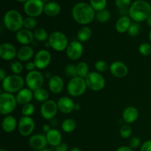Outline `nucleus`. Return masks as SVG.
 <instances>
[{"instance_id":"obj_44","label":"nucleus","mask_w":151,"mask_h":151,"mask_svg":"<svg viewBox=\"0 0 151 151\" xmlns=\"http://www.w3.org/2000/svg\"><path fill=\"white\" fill-rule=\"evenodd\" d=\"M141 145V139L139 137H134L131 138L129 142V147L132 149H136Z\"/></svg>"},{"instance_id":"obj_43","label":"nucleus","mask_w":151,"mask_h":151,"mask_svg":"<svg viewBox=\"0 0 151 151\" xmlns=\"http://www.w3.org/2000/svg\"><path fill=\"white\" fill-rule=\"evenodd\" d=\"M131 0H115L116 7L120 10H127L131 5Z\"/></svg>"},{"instance_id":"obj_10","label":"nucleus","mask_w":151,"mask_h":151,"mask_svg":"<svg viewBox=\"0 0 151 151\" xmlns=\"http://www.w3.org/2000/svg\"><path fill=\"white\" fill-rule=\"evenodd\" d=\"M44 83V75L40 71L34 70L32 72H29L25 78V83L28 88L32 91L42 88Z\"/></svg>"},{"instance_id":"obj_22","label":"nucleus","mask_w":151,"mask_h":151,"mask_svg":"<svg viewBox=\"0 0 151 151\" xmlns=\"http://www.w3.org/2000/svg\"><path fill=\"white\" fill-rule=\"evenodd\" d=\"M122 119L127 124L134 123L139 117V111L134 106H128L122 112Z\"/></svg>"},{"instance_id":"obj_46","label":"nucleus","mask_w":151,"mask_h":151,"mask_svg":"<svg viewBox=\"0 0 151 151\" xmlns=\"http://www.w3.org/2000/svg\"><path fill=\"white\" fill-rule=\"evenodd\" d=\"M25 69L28 71V72H32L36 69V66H35L34 61H28L25 65Z\"/></svg>"},{"instance_id":"obj_31","label":"nucleus","mask_w":151,"mask_h":151,"mask_svg":"<svg viewBox=\"0 0 151 151\" xmlns=\"http://www.w3.org/2000/svg\"><path fill=\"white\" fill-rule=\"evenodd\" d=\"M77 72H78V76L81 77L85 79L87 75L89 74V67L86 62L81 61L76 65Z\"/></svg>"},{"instance_id":"obj_20","label":"nucleus","mask_w":151,"mask_h":151,"mask_svg":"<svg viewBox=\"0 0 151 151\" xmlns=\"http://www.w3.org/2000/svg\"><path fill=\"white\" fill-rule=\"evenodd\" d=\"M16 39L18 42L23 46L29 45L33 41V32L26 29H22L16 32Z\"/></svg>"},{"instance_id":"obj_19","label":"nucleus","mask_w":151,"mask_h":151,"mask_svg":"<svg viewBox=\"0 0 151 151\" xmlns=\"http://www.w3.org/2000/svg\"><path fill=\"white\" fill-rule=\"evenodd\" d=\"M48 87L50 91L53 94H59L61 92L64 88V82L61 77L58 75H52L49 79Z\"/></svg>"},{"instance_id":"obj_30","label":"nucleus","mask_w":151,"mask_h":151,"mask_svg":"<svg viewBox=\"0 0 151 151\" xmlns=\"http://www.w3.org/2000/svg\"><path fill=\"white\" fill-rule=\"evenodd\" d=\"M33 96L34 98L37 101L41 102V103H44V102L47 101L49 100L50 94H49L47 90H46L44 88H41L33 91Z\"/></svg>"},{"instance_id":"obj_9","label":"nucleus","mask_w":151,"mask_h":151,"mask_svg":"<svg viewBox=\"0 0 151 151\" xmlns=\"http://www.w3.org/2000/svg\"><path fill=\"white\" fill-rule=\"evenodd\" d=\"M44 5L43 0H28L24 4V11L27 16L36 18L44 13Z\"/></svg>"},{"instance_id":"obj_34","label":"nucleus","mask_w":151,"mask_h":151,"mask_svg":"<svg viewBox=\"0 0 151 151\" xmlns=\"http://www.w3.org/2000/svg\"><path fill=\"white\" fill-rule=\"evenodd\" d=\"M90 5L95 11L105 10L107 5V0H89Z\"/></svg>"},{"instance_id":"obj_13","label":"nucleus","mask_w":151,"mask_h":151,"mask_svg":"<svg viewBox=\"0 0 151 151\" xmlns=\"http://www.w3.org/2000/svg\"><path fill=\"white\" fill-rule=\"evenodd\" d=\"M51 60L52 56L50 52L47 50H41L34 56L33 61L36 66V69L43 70L48 67L51 63Z\"/></svg>"},{"instance_id":"obj_3","label":"nucleus","mask_w":151,"mask_h":151,"mask_svg":"<svg viewBox=\"0 0 151 151\" xmlns=\"http://www.w3.org/2000/svg\"><path fill=\"white\" fill-rule=\"evenodd\" d=\"M24 20L22 15L16 10H8L3 17V23L6 29L14 32L23 29Z\"/></svg>"},{"instance_id":"obj_21","label":"nucleus","mask_w":151,"mask_h":151,"mask_svg":"<svg viewBox=\"0 0 151 151\" xmlns=\"http://www.w3.org/2000/svg\"><path fill=\"white\" fill-rule=\"evenodd\" d=\"M33 97V92H32V90L28 88H23L16 95V99L18 105H20L22 106L28 104V103H30Z\"/></svg>"},{"instance_id":"obj_42","label":"nucleus","mask_w":151,"mask_h":151,"mask_svg":"<svg viewBox=\"0 0 151 151\" xmlns=\"http://www.w3.org/2000/svg\"><path fill=\"white\" fill-rule=\"evenodd\" d=\"M140 32V25L137 22H132L131 25L130 26L129 29L128 30V33L130 36L135 37L139 35Z\"/></svg>"},{"instance_id":"obj_58","label":"nucleus","mask_w":151,"mask_h":151,"mask_svg":"<svg viewBox=\"0 0 151 151\" xmlns=\"http://www.w3.org/2000/svg\"><path fill=\"white\" fill-rule=\"evenodd\" d=\"M0 151H8V150H6V149H4V148H1L0 149Z\"/></svg>"},{"instance_id":"obj_27","label":"nucleus","mask_w":151,"mask_h":151,"mask_svg":"<svg viewBox=\"0 0 151 151\" xmlns=\"http://www.w3.org/2000/svg\"><path fill=\"white\" fill-rule=\"evenodd\" d=\"M60 5L55 1H49L44 5V13L50 17H55L57 16L60 13Z\"/></svg>"},{"instance_id":"obj_28","label":"nucleus","mask_w":151,"mask_h":151,"mask_svg":"<svg viewBox=\"0 0 151 151\" xmlns=\"http://www.w3.org/2000/svg\"><path fill=\"white\" fill-rule=\"evenodd\" d=\"M91 35H92V31L88 26H83L82 27L80 28L77 34L78 41H81V43L88 41L91 38Z\"/></svg>"},{"instance_id":"obj_18","label":"nucleus","mask_w":151,"mask_h":151,"mask_svg":"<svg viewBox=\"0 0 151 151\" xmlns=\"http://www.w3.org/2000/svg\"><path fill=\"white\" fill-rule=\"evenodd\" d=\"M58 110L61 113L69 114L75 110V103L69 97H62L57 102Z\"/></svg>"},{"instance_id":"obj_23","label":"nucleus","mask_w":151,"mask_h":151,"mask_svg":"<svg viewBox=\"0 0 151 151\" xmlns=\"http://www.w3.org/2000/svg\"><path fill=\"white\" fill-rule=\"evenodd\" d=\"M47 142L52 147H57L62 142V135L60 131L56 128H52L48 133L46 134Z\"/></svg>"},{"instance_id":"obj_24","label":"nucleus","mask_w":151,"mask_h":151,"mask_svg":"<svg viewBox=\"0 0 151 151\" xmlns=\"http://www.w3.org/2000/svg\"><path fill=\"white\" fill-rule=\"evenodd\" d=\"M33 49L29 45L22 46L18 50L17 58L20 61L28 62L34 57Z\"/></svg>"},{"instance_id":"obj_2","label":"nucleus","mask_w":151,"mask_h":151,"mask_svg":"<svg viewBox=\"0 0 151 151\" xmlns=\"http://www.w3.org/2000/svg\"><path fill=\"white\" fill-rule=\"evenodd\" d=\"M151 14V6L145 0H136L128 9V16L134 22H145Z\"/></svg>"},{"instance_id":"obj_36","label":"nucleus","mask_w":151,"mask_h":151,"mask_svg":"<svg viewBox=\"0 0 151 151\" xmlns=\"http://www.w3.org/2000/svg\"><path fill=\"white\" fill-rule=\"evenodd\" d=\"M10 69L13 72V75H19L23 72L24 66L22 63L19 60H13L10 63Z\"/></svg>"},{"instance_id":"obj_14","label":"nucleus","mask_w":151,"mask_h":151,"mask_svg":"<svg viewBox=\"0 0 151 151\" xmlns=\"http://www.w3.org/2000/svg\"><path fill=\"white\" fill-rule=\"evenodd\" d=\"M66 56L71 60H78L83 54V47L81 41H73L69 43L66 50Z\"/></svg>"},{"instance_id":"obj_8","label":"nucleus","mask_w":151,"mask_h":151,"mask_svg":"<svg viewBox=\"0 0 151 151\" xmlns=\"http://www.w3.org/2000/svg\"><path fill=\"white\" fill-rule=\"evenodd\" d=\"M87 87L91 91H100L105 88L106 81L103 75L97 72H89L85 78Z\"/></svg>"},{"instance_id":"obj_1","label":"nucleus","mask_w":151,"mask_h":151,"mask_svg":"<svg viewBox=\"0 0 151 151\" xmlns=\"http://www.w3.org/2000/svg\"><path fill=\"white\" fill-rule=\"evenodd\" d=\"M95 10L90 4L86 2H78L75 4L72 10V18L79 24L86 26L95 19Z\"/></svg>"},{"instance_id":"obj_53","label":"nucleus","mask_w":151,"mask_h":151,"mask_svg":"<svg viewBox=\"0 0 151 151\" xmlns=\"http://www.w3.org/2000/svg\"><path fill=\"white\" fill-rule=\"evenodd\" d=\"M81 104H79V103H75V110L79 111L80 109H81Z\"/></svg>"},{"instance_id":"obj_38","label":"nucleus","mask_w":151,"mask_h":151,"mask_svg":"<svg viewBox=\"0 0 151 151\" xmlns=\"http://www.w3.org/2000/svg\"><path fill=\"white\" fill-rule=\"evenodd\" d=\"M35 112V106L32 103H28L22 106V114L24 116H31Z\"/></svg>"},{"instance_id":"obj_35","label":"nucleus","mask_w":151,"mask_h":151,"mask_svg":"<svg viewBox=\"0 0 151 151\" xmlns=\"http://www.w3.org/2000/svg\"><path fill=\"white\" fill-rule=\"evenodd\" d=\"M37 26V21L35 19V18L33 17H29L27 16V18H25L24 20V25L23 27L24 29H28V30H32V29H35Z\"/></svg>"},{"instance_id":"obj_52","label":"nucleus","mask_w":151,"mask_h":151,"mask_svg":"<svg viewBox=\"0 0 151 151\" xmlns=\"http://www.w3.org/2000/svg\"><path fill=\"white\" fill-rule=\"evenodd\" d=\"M146 23H147V24L150 27H151V14L149 16V17L147 18V20H146Z\"/></svg>"},{"instance_id":"obj_26","label":"nucleus","mask_w":151,"mask_h":151,"mask_svg":"<svg viewBox=\"0 0 151 151\" xmlns=\"http://www.w3.org/2000/svg\"><path fill=\"white\" fill-rule=\"evenodd\" d=\"M18 123L16 119L12 115H7L4 117L1 122V128L6 133H12L16 129Z\"/></svg>"},{"instance_id":"obj_45","label":"nucleus","mask_w":151,"mask_h":151,"mask_svg":"<svg viewBox=\"0 0 151 151\" xmlns=\"http://www.w3.org/2000/svg\"><path fill=\"white\" fill-rule=\"evenodd\" d=\"M141 151H151V140H147L142 145Z\"/></svg>"},{"instance_id":"obj_11","label":"nucleus","mask_w":151,"mask_h":151,"mask_svg":"<svg viewBox=\"0 0 151 151\" xmlns=\"http://www.w3.org/2000/svg\"><path fill=\"white\" fill-rule=\"evenodd\" d=\"M35 123L30 116H22L18 122V130L22 137H29L33 133Z\"/></svg>"},{"instance_id":"obj_7","label":"nucleus","mask_w":151,"mask_h":151,"mask_svg":"<svg viewBox=\"0 0 151 151\" xmlns=\"http://www.w3.org/2000/svg\"><path fill=\"white\" fill-rule=\"evenodd\" d=\"M48 42L50 47L57 52L64 51L69 45V41L66 35L60 31H55L50 33Z\"/></svg>"},{"instance_id":"obj_57","label":"nucleus","mask_w":151,"mask_h":151,"mask_svg":"<svg viewBox=\"0 0 151 151\" xmlns=\"http://www.w3.org/2000/svg\"><path fill=\"white\" fill-rule=\"evenodd\" d=\"M40 151H53V150H52L51 149H49V148H45V149H44V150H40Z\"/></svg>"},{"instance_id":"obj_40","label":"nucleus","mask_w":151,"mask_h":151,"mask_svg":"<svg viewBox=\"0 0 151 151\" xmlns=\"http://www.w3.org/2000/svg\"><path fill=\"white\" fill-rule=\"evenodd\" d=\"M139 52L144 56H149L151 55V44L149 43H142L139 47Z\"/></svg>"},{"instance_id":"obj_12","label":"nucleus","mask_w":151,"mask_h":151,"mask_svg":"<svg viewBox=\"0 0 151 151\" xmlns=\"http://www.w3.org/2000/svg\"><path fill=\"white\" fill-rule=\"evenodd\" d=\"M58 111V108L57 103L52 100H48L47 101L43 103L40 109V112L42 117L46 120L49 121L55 118L57 114Z\"/></svg>"},{"instance_id":"obj_49","label":"nucleus","mask_w":151,"mask_h":151,"mask_svg":"<svg viewBox=\"0 0 151 151\" xmlns=\"http://www.w3.org/2000/svg\"><path fill=\"white\" fill-rule=\"evenodd\" d=\"M6 77H7V75H6L5 71H4L3 69H0V80L1 81V82L5 79Z\"/></svg>"},{"instance_id":"obj_59","label":"nucleus","mask_w":151,"mask_h":151,"mask_svg":"<svg viewBox=\"0 0 151 151\" xmlns=\"http://www.w3.org/2000/svg\"><path fill=\"white\" fill-rule=\"evenodd\" d=\"M44 1H47V2H49V1H51V0H43Z\"/></svg>"},{"instance_id":"obj_51","label":"nucleus","mask_w":151,"mask_h":151,"mask_svg":"<svg viewBox=\"0 0 151 151\" xmlns=\"http://www.w3.org/2000/svg\"><path fill=\"white\" fill-rule=\"evenodd\" d=\"M51 129H52L51 126H50L49 124H44V125H43V130H44V131L46 133V134L48 133Z\"/></svg>"},{"instance_id":"obj_39","label":"nucleus","mask_w":151,"mask_h":151,"mask_svg":"<svg viewBox=\"0 0 151 151\" xmlns=\"http://www.w3.org/2000/svg\"><path fill=\"white\" fill-rule=\"evenodd\" d=\"M119 134L123 139H128L132 134V129L129 124H125L122 125L119 130Z\"/></svg>"},{"instance_id":"obj_50","label":"nucleus","mask_w":151,"mask_h":151,"mask_svg":"<svg viewBox=\"0 0 151 151\" xmlns=\"http://www.w3.org/2000/svg\"><path fill=\"white\" fill-rule=\"evenodd\" d=\"M58 125V120L55 118H53L52 119L50 120V125H52V126L53 127V128L57 127Z\"/></svg>"},{"instance_id":"obj_17","label":"nucleus","mask_w":151,"mask_h":151,"mask_svg":"<svg viewBox=\"0 0 151 151\" xmlns=\"http://www.w3.org/2000/svg\"><path fill=\"white\" fill-rule=\"evenodd\" d=\"M109 71L114 77L116 78H123L128 74V68L122 61H114L109 66Z\"/></svg>"},{"instance_id":"obj_47","label":"nucleus","mask_w":151,"mask_h":151,"mask_svg":"<svg viewBox=\"0 0 151 151\" xmlns=\"http://www.w3.org/2000/svg\"><path fill=\"white\" fill-rule=\"evenodd\" d=\"M69 150V147L67 144L64 142H61L59 145L55 147V151H68Z\"/></svg>"},{"instance_id":"obj_41","label":"nucleus","mask_w":151,"mask_h":151,"mask_svg":"<svg viewBox=\"0 0 151 151\" xmlns=\"http://www.w3.org/2000/svg\"><path fill=\"white\" fill-rule=\"evenodd\" d=\"M94 68H95L96 71L99 72V73L105 72L108 71V69H109V66L108 63L106 61H104V60H101L96 61V63H94Z\"/></svg>"},{"instance_id":"obj_25","label":"nucleus","mask_w":151,"mask_h":151,"mask_svg":"<svg viewBox=\"0 0 151 151\" xmlns=\"http://www.w3.org/2000/svg\"><path fill=\"white\" fill-rule=\"evenodd\" d=\"M132 24L131 19L129 16H122L117 19L115 24V29L119 33H125L128 32L130 26Z\"/></svg>"},{"instance_id":"obj_48","label":"nucleus","mask_w":151,"mask_h":151,"mask_svg":"<svg viewBox=\"0 0 151 151\" xmlns=\"http://www.w3.org/2000/svg\"><path fill=\"white\" fill-rule=\"evenodd\" d=\"M116 151H133V149L131 148L129 146H122L116 149Z\"/></svg>"},{"instance_id":"obj_56","label":"nucleus","mask_w":151,"mask_h":151,"mask_svg":"<svg viewBox=\"0 0 151 151\" xmlns=\"http://www.w3.org/2000/svg\"><path fill=\"white\" fill-rule=\"evenodd\" d=\"M148 38H149V41L151 42V29L150 30V32H149V34H148Z\"/></svg>"},{"instance_id":"obj_33","label":"nucleus","mask_w":151,"mask_h":151,"mask_svg":"<svg viewBox=\"0 0 151 151\" xmlns=\"http://www.w3.org/2000/svg\"><path fill=\"white\" fill-rule=\"evenodd\" d=\"M110 19L111 13L106 9L97 12L95 14V19L100 23H106L109 22Z\"/></svg>"},{"instance_id":"obj_55","label":"nucleus","mask_w":151,"mask_h":151,"mask_svg":"<svg viewBox=\"0 0 151 151\" xmlns=\"http://www.w3.org/2000/svg\"><path fill=\"white\" fill-rule=\"evenodd\" d=\"M16 1H17L18 2L24 3H24H25V2H27V1L28 0H16Z\"/></svg>"},{"instance_id":"obj_15","label":"nucleus","mask_w":151,"mask_h":151,"mask_svg":"<svg viewBox=\"0 0 151 151\" xmlns=\"http://www.w3.org/2000/svg\"><path fill=\"white\" fill-rule=\"evenodd\" d=\"M17 52L16 47L10 43H3L0 45V57L2 60H13L17 57Z\"/></svg>"},{"instance_id":"obj_4","label":"nucleus","mask_w":151,"mask_h":151,"mask_svg":"<svg viewBox=\"0 0 151 151\" xmlns=\"http://www.w3.org/2000/svg\"><path fill=\"white\" fill-rule=\"evenodd\" d=\"M25 80L22 76L18 75H10L6 77L5 79L1 82L2 88L5 92L18 93L24 88Z\"/></svg>"},{"instance_id":"obj_6","label":"nucleus","mask_w":151,"mask_h":151,"mask_svg":"<svg viewBox=\"0 0 151 151\" xmlns=\"http://www.w3.org/2000/svg\"><path fill=\"white\" fill-rule=\"evenodd\" d=\"M16 96L4 91L0 94V114L7 116L16 109L17 106Z\"/></svg>"},{"instance_id":"obj_54","label":"nucleus","mask_w":151,"mask_h":151,"mask_svg":"<svg viewBox=\"0 0 151 151\" xmlns=\"http://www.w3.org/2000/svg\"><path fill=\"white\" fill-rule=\"evenodd\" d=\"M69 151H82V150H81V148H79V147H73V148L71 149Z\"/></svg>"},{"instance_id":"obj_16","label":"nucleus","mask_w":151,"mask_h":151,"mask_svg":"<svg viewBox=\"0 0 151 151\" xmlns=\"http://www.w3.org/2000/svg\"><path fill=\"white\" fill-rule=\"evenodd\" d=\"M29 145L31 148L35 151H40L47 148L48 145L46 135L36 134L31 136L29 140Z\"/></svg>"},{"instance_id":"obj_29","label":"nucleus","mask_w":151,"mask_h":151,"mask_svg":"<svg viewBox=\"0 0 151 151\" xmlns=\"http://www.w3.org/2000/svg\"><path fill=\"white\" fill-rule=\"evenodd\" d=\"M77 128V122L75 119H71V118H68L65 120L63 121L61 124V129L65 133H72Z\"/></svg>"},{"instance_id":"obj_32","label":"nucleus","mask_w":151,"mask_h":151,"mask_svg":"<svg viewBox=\"0 0 151 151\" xmlns=\"http://www.w3.org/2000/svg\"><path fill=\"white\" fill-rule=\"evenodd\" d=\"M34 38L37 40L38 41H46L47 40L49 39V36L50 35L48 34L47 31L44 28H37L33 32Z\"/></svg>"},{"instance_id":"obj_5","label":"nucleus","mask_w":151,"mask_h":151,"mask_svg":"<svg viewBox=\"0 0 151 151\" xmlns=\"http://www.w3.org/2000/svg\"><path fill=\"white\" fill-rule=\"evenodd\" d=\"M87 88L86 80L79 76L70 79L66 86L68 94L73 97L82 96L86 92Z\"/></svg>"},{"instance_id":"obj_37","label":"nucleus","mask_w":151,"mask_h":151,"mask_svg":"<svg viewBox=\"0 0 151 151\" xmlns=\"http://www.w3.org/2000/svg\"><path fill=\"white\" fill-rule=\"evenodd\" d=\"M64 73L68 78H70L71 79L78 76V72H77V67L74 64H68L64 69Z\"/></svg>"}]
</instances>
